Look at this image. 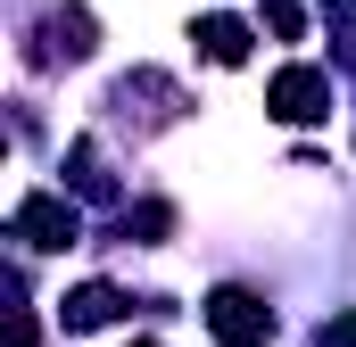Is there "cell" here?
I'll list each match as a JSON object with an SVG mask.
<instances>
[{
    "label": "cell",
    "mask_w": 356,
    "mask_h": 347,
    "mask_svg": "<svg viewBox=\"0 0 356 347\" xmlns=\"http://www.w3.org/2000/svg\"><path fill=\"white\" fill-rule=\"evenodd\" d=\"M207 331H216V347H266L273 339V306L257 289H216L207 298Z\"/></svg>",
    "instance_id": "cell-1"
},
{
    "label": "cell",
    "mask_w": 356,
    "mask_h": 347,
    "mask_svg": "<svg viewBox=\"0 0 356 347\" xmlns=\"http://www.w3.org/2000/svg\"><path fill=\"white\" fill-rule=\"evenodd\" d=\"M8 232H17L25 248H75V240H83V215H75L58 190H33V198H17Z\"/></svg>",
    "instance_id": "cell-2"
},
{
    "label": "cell",
    "mask_w": 356,
    "mask_h": 347,
    "mask_svg": "<svg viewBox=\"0 0 356 347\" xmlns=\"http://www.w3.org/2000/svg\"><path fill=\"white\" fill-rule=\"evenodd\" d=\"M266 108L282 116V124H315V116H332V83L315 75V67H282L266 91Z\"/></svg>",
    "instance_id": "cell-3"
},
{
    "label": "cell",
    "mask_w": 356,
    "mask_h": 347,
    "mask_svg": "<svg viewBox=\"0 0 356 347\" xmlns=\"http://www.w3.org/2000/svg\"><path fill=\"white\" fill-rule=\"evenodd\" d=\"M116 314H124V298H116L108 281H83V289L58 298V323H67V331H99V323H116Z\"/></svg>",
    "instance_id": "cell-4"
},
{
    "label": "cell",
    "mask_w": 356,
    "mask_h": 347,
    "mask_svg": "<svg viewBox=\"0 0 356 347\" xmlns=\"http://www.w3.org/2000/svg\"><path fill=\"white\" fill-rule=\"evenodd\" d=\"M191 42H199L216 67H241V58H249V25H241V17H199V33H191Z\"/></svg>",
    "instance_id": "cell-5"
},
{
    "label": "cell",
    "mask_w": 356,
    "mask_h": 347,
    "mask_svg": "<svg viewBox=\"0 0 356 347\" xmlns=\"http://www.w3.org/2000/svg\"><path fill=\"white\" fill-rule=\"evenodd\" d=\"M91 42H99L91 8H58L50 17V58H91Z\"/></svg>",
    "instance_id": "cell-6"
},
{
    "label": "cell",
    "mask_w": 356,
    "mask_h": 347,
    "mask_svg": "<svg viewBox=\"0 0 356 347\" xmlns=\"http://www.w3.org/2000/svg\"><path fill=\"white\" fill-rule=\"evenodd\" d=\"M266 33L298 42V33H307V8H298V0H266Z\"/></svg>",
    "instance_id": "cell-7"
},
{
    "label": "cell",
    "mask_w": 356,
    "mask_h": 347,
    "mask_svg": "<svg viewBox=\"0 0 356 347\" xmlns=\"http://www.w3.org/2000/svg\"><path fill=\"white\" fill-rule=\"evenodd\" d=\"M323 347H356V314H332V331H323Z\"/></svg>",
    "instance_id": "cell-8"
},
{
    "label": "cell",
    "mask_w": 356,
    "mask_h": 347,
    "mask_svg": "<svg viewBox=\"0 0 356 347\" xmlns=\"http://www.w3.org/2000/svg\"><path fill=\"white\" fill-rule=\"evenodd\" d=\"M141 347H158V339H141Z\"/></svg>",
    "instance_id": "cell-9"
}]
</instances>
